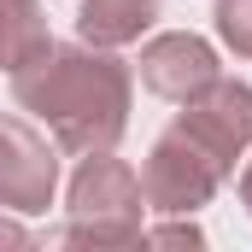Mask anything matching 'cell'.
Masks as SVG:
<instances>
[{"instance_id":"cell-1","label":"cell","mask_w":252,"mask_h":252,"mask_svg":"<svg viewBox=\"0 0 252 252\" xmlns=\"http://www.w3.org/2000/svg\"><path fill=\"white\" fill-rule=\"evenodd\" d=\"M12 100L47 124L53 147L64 153H106L118 147L129 129V100H135V82H129V64L112 59V47H47L41 59H30L24 70H12Z\"/></svg>"},{"instance_id":"cell-2","label":"cell","mask_w":252,"mask_h":252,"mask_svg":"<svg viewBox=\"0 0 252 252\" xmlns=\"http://www.w3.org/2000/svg\"><path fill=\"white\" fill-rule=\"evenodd\" d=\"M147 217V193L141 176L129 170L124 158L106 153H82L76 176H70V199H64V247H135Z\"/></svg>"},{"instance_id":"cell-3","label":"cell","mask_w":252,"mask_h":252,"mask_svg":"<svg viewBox=\"0 0 252 252\" xmlns=\"http://www.w3.org/2000/svg\"><path fill=\"white\" fill-rule=\"evenodd\" d=\"M223 176H229V164H223L193 129L170 124L153 141L147 164H141V193H147V211L188 217V211H199L211 193L223 188Z\"/></svg>"},{"instance_id":"cell-4","label":"cell","mask_w":252,"mask_h":252,"mask_svg":"<svg viewBox=\"0 0 252 252\" xmlns=\"http://www.w3.org/2000/svg\"><path fill=\"white\" fill-rule=\"evenodd\" d=\"M53 188H59V158L47 135L18 112H0V211L35 217L53 205Z\"/></svg>"},{"instance_id":"cell-5","label":"cell","mask_w":252,"mask_h":252,"mask_svg":"<svg viewBox=\"0 0 252 252\" xmlns=\"http://www.w3.org/2000/svg\"><path fill=\"white\" fill-rule=\"evenodd\" d=\"M211 76H223V70H217V47H211L205 35H193V30L153 35V41L141 47V82H147L153 94H164V100H188V94H199Z\"/></svg>"},{"instance_id":"cell-6","label":"cell","mask_w":252,"mask_h":252,"mask_svg":"<svg viewBox=\"0 0 252 252\" xmlns=\"http://www.w3.org/2000/svg\"><path fill=\"white\" fill-rule=\"evenodd\" d=\"M153 18H158V0H82L76 35L88 47H129V41H141V30Z\"/></svg>"},{"instance_id":"cell-7","label":"cell","mask_w":252,"mask_h":252,"mask_svg":"<svg viewBox=\"0 0 252 252\" xmlns=\"http://www.w3.org/2000/svg\"><path fill=\"white\" fill-rule=\"evenodd\" d=\"M53 47L47 35V12L41 0H0V70H24L30 59H41Z\"/></svg>"},{"instance_id":"cell-8","label":"cell","mask_w":252,"mask_h":252,"mask_svg":"<svg viewBox=\"0 0 252 252\" xmlns=\"http://www.w3.org/2000/svg\"><path fill=\"white\" fill-rule=\"evenodd\" d=\"M217 35L241 59H252V0H217Z\"/></svg>"},{"instance_id":"cell-9","label":"cell","mask_w":252,"mask_h":252,"mask_svg":"<svg viewBox=\"0 0 252 252\" xmlns=\"http://www.w3.org/2000/svg\"><path fill=\"white\" fill-rule=\"evenodd\" d=\"M141 241H158V247H199L205 235L193 223H170V229H141Z\"/></svg>"},{"instance_id":"cell-10","label":"cell","mask_w":252,"mask_h":252,"mask_svg":"<svg viewBox=\"0 0 252 252\" xmlns=\"http://www.w3.org/2000/svg\"><path fill=\"white\" fill-rule=\"evenodd\" d=\"M24 241H30V235H24L18 223H6V217H0V247H24Z\"/></svg>"},{"instance_id":"cell-11","label":"cell","mask_w":252,"mask_h":252,"mask_svg":"<svg viewBox=\"0 0 252 252\" xmlns=\"http://www.w3.org/2000/svg\"><path fill=\"white\" fill-rule=\"evenodd\" d=\"M241 205H247V217H252V164L241 170Z\"/></svg>"}]
</instances>
